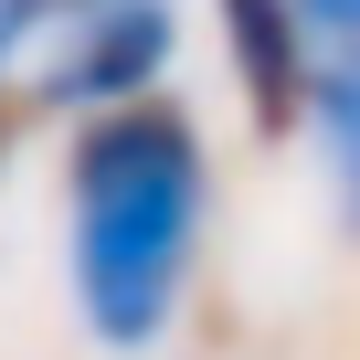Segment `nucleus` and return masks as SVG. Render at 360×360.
<instances>
[{"label": "nucleus", "instance_id": "1", "mask_svg": "<svg viewBox=\"0 0 360 360\" xmlns=\"http://www.w3.org/2000/svg\"><path fill=\"white\" fill-rule=\"evenodd\" d=\"M202 233V138L180 106H106L75 138V297L106 349H148Z\"/></svg>", "mask_w": 360, "mask_h": 360}, {"label": "nucleus", "instance_id": "2", "mask_svg": "<svg viewBox=\"0 0 360 360\" xmlns=\"http://www.w3.org/2000/svg\"><path fill=\"white\" fill-rule=\"evenodd\" d=\"M159 53H169V11H159V0H117V11H96V22L53 53L43 96H75V106H127V96H148Z\"/></svg>", "mask_w": 360, "mask_h": 360}, {"label": "nucleus", "instance_id": "3", "mask_svg": "<svg viewBox=\"0 0 360 360\" xmlns=\"http://www.w3.org/2000/svg\"><path fill=\"white\" fill-rule=\"evenodd\" d=\"M223 43H233V75L255 96L265 127H297L307 85H318V53H307V11L297 0H223Z\"/></svg>", "mask_w": 360, "mask_h": 360}, {"label": "nucleus", "instance_id": "4", "mask_svg": "<svg viewBox=\"0 0 360 360\" xmlns=\"http://www.w3.org/2000/svg\"><path fill=\"white\" fill-rule=\"evenodd\" d=\"M307 53H318V127L360 191V0H307Z\"/></svg>", "mask_w": 360, "mask_h": 360}, {"label": "nucleus", "instance_id": "5", "mask_svg": "<svg viewBox=\"0 0 360 360\" xmlns=\"http://www.w3.org/2000/svg\"><path fill=\"white\" fill-rule=\"evenodd\" d=\"M64 11H96V0H0V53L22 32H43V22H64Z\"/></svg>", "mask_w": 360, "mask_h": 360}, {"label": "nucleus", "instance_id": "6", "mask_svg": "<svg viewBox=\"0 0 360 360\" xmlns=\"http://www.w3.org/2000/svg\"><path fill=\"white\" fill-rule=\"evenodd\" d=\"M11 127H22V106H11V96H0V148H11Z\"/></svg>", "mask_w": 360, "mask_h": 360}]
</instances>
